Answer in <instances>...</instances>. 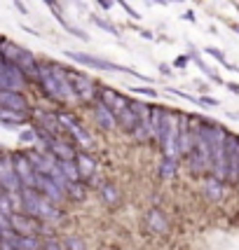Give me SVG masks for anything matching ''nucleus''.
Masks as SVG:
<instances>
[{
    "mask_svg": "<svg viewBox=\"0 0 239 250\" xmlns=\"http://www.w3.org/2000/svg\"><path fill=\"white\" fill-rule=\"evenodd\" d=\"M66 59L70 61H75L80 66L89 68V70H99V73H118V75H132V78H138L148 82V84H153V78H146V75H141L138 70H134L129 66H120L115 61H108L103 56H96V54H89V52H78V49H66L64 52Z\"/></svg>",
    "mask_w": 239,
    "mask_h": 250,
    "instance_id": "7ed1b4c3",
    "label": "nucleus"
},
{
    "mask_svg": "<svg viewBox=\"0 0 239 250\" xmlns=\"http://www.w3.org/2000/svg\"><path fill=\"white\" fill-rule=\"evenodd\" d=\"M26 122H31V115H19V112H10V110H2L0 108V124L5 129H19L24 126Z\"/></svg>",
    "mask_w": 239,
    "mask_h": 250,
    "instance_id": "5701e85b",
    "label": "nucleus"
},
{
    "mask_svg": "<svg viewBox=\"0 0 239 250\" xmlns=\"http://www.w3.org/2000/svg\"><path fill=\"white\" fill-rule=\"evenodd\" d=\"M113 2H118L120 7H122V10H124V12L129 14V16H132V19H136V21H138V19H141V14L136 12V10H134L132 5H129V2H127V0H113Z\"/></svg>",
    "mask_w": 239,
    "mask_h": 250,
    "instance_id": "f704fd0d",
    "label": "nucleus"
},
{
    "mask_svg": "<svg viewBox=\"0 0 239 250\" xmlns=\"http://www.w3.org/2000/svg\"><path fill=\"white\" fill-rule=\"evenodd\" d=\"M99 101L101 103H106L115 115H118L120 110H124V108L129 106V96H124V94H120L118 89H113V87H106V84H101L99 87Z\"/></svg>",
    "mask_w": 239,
    "mask_h": 250,
    "instance_id": "f3484780",
    "label": "nucleus"
},
{
    "mask_svg": "<svg viewBox=\"0 0 239 250\" xmlns=\"http://www.w3.org/2000/svg\"><path fill=\"white\" fill-rule=\"evenodd\" d=\"M99 197H101V201L106 203L108 208H113V206H118L120 201H122V192L118 189V185L113 183H101L99 185Z\"/></svg>",
    "mask_w": 239,
    "mask_h": 250,
    "instance_id": "412c9836",
    "label": "nucleus"
},
{
    "mask_svg": "<svg viewBox=\"0 0 239 250\" xmlns=\"http://www.w3.org/2000/svg\"><path fill=\"white\" fill-rule=\"evenodd\" d=\"M12 161H14V171L19 175V183L24 189H35V178H38V173L33 169V164H31V159H28L26 150H14L12 152Z\"/></svg>",
    "mask_w": 239,
    "mask_h": 250,
    "instance_id": "6e6552de",
    "label": "nucleus"
},
{
    "mask_svg": "<svg viewBox=\"0 0 239 250\" xmlns=\"http://www.w3.org/2000/svg\"><path fill=\"white\" fill-rule=\"evenodd\" d=\"M143 224H146L148 232L155 234V236H169V234H171V222H169L167 213L162 211V208H155V206L146 211Z\"/></svg>",
    "mask_w": 239,
    "mask_h": 250,
    "instance_id": "9b49d317",
    "label": "nucleus"
},
{
    "mask_svg": "<svg viewBox=\"0 0 239 250\" xmlns=\"http://www.w3.org/2000/svg\"><path fill=\"white\" fill-rule=\"evenodd\" d=\"M56 117H59V124H61L64 136H68L73 143L78 145V150H89L94 145L92 136L87 133L85 124L78 119L75 112H70V110H56Z\"/></svg>",
    "mask_w": 239,
    "mask_h": 250,
    "instance_id": "20e7f679",
    "label": "nucleus"
},
{
    "mask_svg": "<svg viewBox=\"0 0 239 250\" xmlns=\"http://www.w3.org/2000/svg\"><path fill=\"white\" fill-rule=\"evenodd\" d=\"M96 2H99V7H101V10H103V12H108V10H110V7H113V5H115V2H113V0H96Z\"/></svg>",
    "mask_w": 239,
    "mask_h": 250,
    "instance_id": "58836bf2",
    "label": "nucleus"
},
{
    "mask_svg": "<svg viewBox=\"0 0 239 250\" xmlns=\"http://www.w3.org/2000/svg\"><path fill=\"white\" fill-rule=\"evenodd\" d=\"M5 35H0V73H2V70H5V66H7V61H5V59H2V45H5Z\"/></svg>",
    "mask_w": 239,
    "mask_h": 250,
    "instance_id": "4c0bfd02",
    "label": "nucleus"
},
{
    "mask_svg": "<svg viewBox=\"0 0 239 250\" xmlns=\"http://www.w3.org/2000/svg\"><path fill=\"white\" fill-rule=\"evenodd\" d=\"M0 108L10 110V112H19V115H31V101L24 92H10V89H0Z\"/></svg>",
    "mask_w": 239,
    "mask_h": 250,
    "instance_id": "1a4fd4ad",
    "label": "nucleus"
},
{
    "mask_svg": "<svg viewBox=\"0 0 239 250\" xmlns=\"http://www.w3.org/2000/svg\"><path fill=\"white\" fill-rule=\"evenodd\" d=\"M35 192H40L47 201H52V203H56V206H64V203L68 201L64 187L54 183L50 175H42V173H38V178H35Z\"/></svg>",
    "mask_w": 239,
    "mask_h": 250,
    "instance_id": "9d476101",
    "label": "nucleus"
},
{
    "mask_svg": "<svg viewBox=\"0 0 239 250\" xmlns=\"http://www.w3.org/2000/svg\"><path fill=\"white\" fill-rule=\"evenodd\" d=\"M237 192H239V183H237Z\"/></svg>",
    "mask_w": 239,
    "mask_h": 250,
    "instance_id": "8fccbe9b",
    "label": "nucleus"
},
{
    "mask_svg": "<svg viewBox=\"0 0 239 250\" xmlns=\"http://www.w3.org/2000/svg\"><path fill=\"white\" fill-rule=\"evenodd\" d=\"M0 150H2V145H0Z\"/></svg>",
    "mask_w": 239,
    "mask_h": 250,
    "instance_id": "3c124183",
    "label": "nucleus"
},
{
    "mask_svg": "<svg viewBox=\"0 0 239 250\" xmlns=\"http://www.w3.org/2000/svg\"><path fill=\"white\" fill-rule=\"evenodd\" d=\"M106 250H120V248H106Z\"/></svg>",
    "mask_w": 239,
    "mask_h": 250,
    "instance_id": "de8ad7c7",
    "label": "nucleus"
},
{
    "mask_svg": "<svg viewBox=\"0 0 239 250\" xmlns=\"http://www.w3.org/2000/svg\"><path fill=\"white\" fill-rule=\"evenodd\" d=\"M56 164H59V171L64 173V178H66L68 183H78V180H82L75 159H70V161H56Z\"/></svg>",
    "mask_w": 239,
    "mask_h": 250,
    "instance_id": "a878e982",
    "label": "nucleus"
},
{
    "mask_svg": "<svg viewBox=\"0 0 239 250\" xmlns=\"http://www.w3.org/2000/svg\"><path fill=\"white\" fill-rule=\"evenodd\" d=\"M28 82L26 75L19 70V68L14 66V63H7L5 70L0 73V89H10V92H24L26 89Z\"/></svg>",
    "mask_w": 239,
    "mask_h": 250,
    "instance_id": "4468645a",
    "label": "nucleus"
},
{
    "mask_svg": "<svg viewBox=\"0 0 239 250\" xmlns=\"http://www.w3.org/2000/svg\"><path fill=\"white\" fill-rule=\"evenodd\" d=\"M211 117H202L199 115V129L195 136V143L192 150L188 152L183 161H186V169L192 178H204L209 175V166H211Z\"/></svg>",
    "mask_w": 239,
    "mask_h": 250,
    "instance_id": "f03ea898",
    "label": "nucleus"
},
{
    "mask_svg": "<svg viewBox=\"0 0 239 250\" xmlns=\"http://www.w3.org/2000/svg\"><path fill=\"white\" fill-rule=\"evenodd\" d=\"M92 115H94V122H96V126L101 129V131L106 133H113L118 131V122H115V112L106 106V103H101V101H96L92 103Z\"/></svg>",
    "mask_w": 239,
    "mask_h": 250,
    "instance_id": "dca6fc26",
    "label": "nucleus"
},
{
    "mask_svg": "<svg viewBox=\"0 0 239 250\" xmlns=\"http://www.w3.org/2000/svg\"><path fill=\"white\" fill-rule=\"evenodd\" d=\"M227 117H230V119H239V112H230Z\"/></svg>",
    "mask_w": 239,
    "mask_h": 250,
    "instance_id": "a18cd8bd",
    "label": "nucleus"
},
{
    "mask_svg": "<svg viewBox=\"0 0 239 250\" xmlns=\"http://www.w3.org/2000/svg\"><path fill=\"white\" fill-rule=\"evenodd\" d=\"M188 63H190V54H178V56L173 59L171 68H176V70H186Z\"/></svg>",
    "mask_w": 239,
    "mask_h": 250,
    "instance_id": "72a5a7b5",
    "label": "nucleus"
},
{
    "mask_svg": "<svg viewBox=\"0 0 239 250\" xmlns=\"http://www.w3.org/2000/svg\"><path fill=\"white\" fill-rule=\"evenodd\" d=\"M183 16H186L188 21H195V12H186V14H183Z\"/></svg>",
    "mask_w": 239,
    "mask_h": 250,
    "instance_id": "c03bdc74",
    "label": "nucleus"
},
{
    "mask_svg": "<svg viewBox=\"0 0 239 250\" xmlns=\"http://www.w3.org/2000/svg\"><path fill=\"white\" fill-rule=\"evenodd\" d=\"M61 28H64L66 33H70L73 38H78V40H89V35H87V33L82 31V28H78V26H70V24H68V21H66V19L61 21Z\"/></svg>",
    "mask_w": 239,
    "mask_h": 250,
    "instance_id": "7c9ffc66",
    "label": "nucleus"
},
{
    "mask_svg": "<svg viewBox=\"0 0 239 250\" xmlns=\"http://www.w3.org/2000/svg\"><path fill=\"white\" fill-rule=\"evenodd\" d=\"M199 106H204V108H218V106H221V101L209 98V96H199Z\"/></svg>",
    "mask_w": 239,
    "mask_h": 250,
    "instance_id": "c9c22d12",
    "label": "nucleus"
},
{
    "mask_svg": "<svg viewBox=\"0 0 239 250\" xmlns=\"http://www.w3.org/2000/svg\"><path fill=\"white\" fill-rule=\"evenodd\" d=\"M75 164H78V171H80V178L87 183V180H92L96 171H99V164H96V159L87 152V150H78V155H75Z\"/></svg>",
    "mask_w": 239,
    "mask_h": 250,
    "instance_id": "6ab92c4d",
    "label": "nucleus"
},
{
    "mask_svg": "<svg viewBox=\"0 0 239 250\" xmlns=\"http://www.w3.org/2000/svg\"><path fill=\"white\" fill-rule=\"evenodd\" d=\"M89 194V185L85 180H78V183H68L66 185V197L68 201H85Z\"/></svg>",
    "mask_w": 239,
    "mask_h": 250,
    "instance_id": "b1692460",
    "label": "nucleus"
},
{
    "mask_svg": "<svg viewBox=\"0 0 239 250\" xmlns=\"http://www.w3.org/2000/svg\"><path fill=\"white\" fill-rule=\"evenodd\" d=\"M31 122H33V124H38V126H42V129H47L52 136H64L61 124H59V117H56V110L33 108V110H31Z\"/></svg>",
    "mask_w": 239,
    "mask_h": 250,
    "instance_id": "2eb2a0df",
    "label": "nucleus"
},
{
    "mask_svg": "<svg viewBox=\"0 0 239 250\" xmlns=\"http://www.w3.org/2000/svg\"><path fill=\"white\" fill-rule=\"evenodd\" d=\"M138 33H141V35H143L146 40H155V35H153L150 31H143V28H138Z\"/></svg>",
    "mask_w": 239,
    "mask_h": 250,
    "instance_id": "37998d69",
    "label": "nucleus"
},
{
    "mask_svg": "<svg viewBox=\"0 0 239 250\" xmlns=\"http://www.w3.org/2000/svg\"><path fill=\"white\" fill-rule=\"evenodd\" d=\"M50 10H59V12H64V5H61V0H42Z\"/></svg>",
    "mask_w": 239,
    "mask_h": 250,
    "instance_id": "e433bc0d",
    "label": "nucleus"
},
{
    "mask_svg": "<svg viewBox=\"0 0 239 250\" xmlns=\"http://www.w3.org/2000/svg\"><path fill=\"white\" fill-rule=\"evenodd\" d=\"M26 155H28V159H31L35 173H42V175H50V178H52L54 173L59 171L56 159H54L50 152H45V150H40V147H31V150H26Z\"/></svg>",
    "mask_w": 239,
    "mask_h": 250,
    "instance_id": "ddd939ff",
    "label": "nucleus"
},
{
    "mask_svg": "<svg viewBox=\"0 0 239 250\" xmlns=\"http://www.w3.org/2000/svg\"><path fill=\"white\" fill-rule=\"evenodd\" d=\"M225 87H227V89H230L232 94H237V96H239V84H237V82H225Z\"/></svg>",
    "mask_w": 239,
    "mask_h": 250,
    "instance_id": "79ce46f5",
    "label": "nucleus"
},
{
    "mask_svg": "<svg viewBox=\"0 0 239 250\" xmlns=\"http://www.w3.org/2000/svg\"><path fill=\"white\" fill-rule=\"evenodd\" d=\"M68 78L73 82V87H75V94H78L80 103L82 106H92L99 101V87H101V82H96L94 78H89L87 73H82V70H75V68L68 66Z\"/></svg>",
    "mask_w": 239,
    "mask_h": 250,
    "instance_id": "39448f33",
    "label": "nucleus"
},
{
    "mask_svg": "<svg viewBox=\"0 0 239 250\" xmlns=\"http://www.w3.org/2000/svg\"><path fill=\"white\" fill-rule=\"evenodd\" d=\"M19 143H21V145H31V147H38V136H35V131H33V126L21 129V133H19Z\"/></svg>",
    "mask_w": 239,
    "mask_h": 250,
    "instance_id": "c756f323",
    "label": "nucleus"
},
{
    "mask_svg": "<svg viewBox=\"0 0 239 250\" xmlns=\"http://www.w3.org/2000/svg\"><path fill=\"white\" fill-rule=\"evenodd\" d=\"M239 183V133L227 131L225 136V185L237 189Z\"/></svg>",
    "mask_w": 239,
    "mask_h": 250,
    "instance_id": "423d86ee",
    "label": "nucleus"
},
{
    "mask_svg": "<svg viewBox=\"0 0 239 250\" xmlns=\"http://www.w3.org/2000/svg\"><path fill=\"white\" fill-rule=\"evenodd\" d=\"M0 187L7 194H19L24 189L19 183V175L14 171L12 152H7V150H0Z\"/></svg>",
    "mask_w": 239,
    "mask_h": 250,
    "instance_id": "0eeeda50",
    "label": "nucleus"
},
{
    "mask_svg": "<svg viewBox=\"0 0 239 250\" xmlns=\"http://www.w3.org/2000/svg\"><path fill=\"white\" fill-rule=\"evenodd\" d=\"M159 73L164 75V78H171V66H167V63H159Z\"/></svg>",
    "mask_w": 239,
    "mask_h": 250,
    "instance_id": "ea45409f",
    "label": "nucleus"
},
{
    "mask_svg": "<svg viewBox=\"0 0 239 250\" xmlns=\"http://www.w3.org/2000/svg\"><path fill=\"white\" fill-rule=\"evenodd\" d=\"M12 2H14V7H17V10H19L21 14H28V7L24 5V2H21V0H12Z\"/></svg>",
    "mask_w": 239,
    "mask_h": 250,
    "instance_id": "a19ab883",
    "label": "nucleus"
},
{
    "mask_svg": "<svg viewBox=\"0 0 239 250\" xmlns=\"http://www.w3.org/2000/svg\"><path fill=\"white\" fill-rule=\"evenodd\" d=\"M61 243H64V250H87V241L82 236H68Z\"/></svg>",
    "mask_w": 239,
    "mask_h": 250,
    "instance_id": "c85d7f7f",
    "label": "nucleus"
},
{
    "mask_svg": "<svg viewBox=\"0 0 239 250\" xmlns=\"http://www.w3.org/2000/svg\"><path fill=\"white\" fill-rule=\"evenodd\" d=\"M115 122H118V131L127 133L129 138H132V133L136 131V126H138V115H136V110L132 106H127L124 110H120L118 115H115Z\"/></svg>",
    "mask_w": 239,
    "mask_h": 250,
    "instance_id": "aec40b11",
    "label": "nucleus"
},
{
    "mask_svg": "<svg viewBox=\"0 0 239 250\" xmlns=\"http://www.w3.org/2000/svg\"><path fill=\"white\" fill-rule=\"evenodd\" d=\"M192 2H202V0H192Z\"/></svg>",
    "mask_w": 239,
    "mask_h": 250,
    "instance_id": "09e8293b",
    "label": "nucleus"
},
{
    "mask_svg": "<svg viewBox=\"0 0 239 250\" xmlns=\"http://www.w3.org/2000/svg\"><path fill=\"white\" fill-rule=\"evenodd\" d=\"M42 250H64V243H61L56 236L42 238Z\"/></svg>",
    "mask_w": 239,
    "mask_h": 250,
    "instance_id": "473e14b6",
    "label": "nucleus"
},
{
    "mask_svg": "<svg viewBox=\"0 0 239 250\" xmlns=\"http://www.w3.org/2000/svg\"><path fill=\"white\" fill-rule=\"evenodd\" d=\"M132 94H138V96H146V98H157V89L155 87H129Z\"/></svg>",
    "mask_w": 239,
    "mask_h": 250,
    "instance_id": "2f4dec72",
    "label": "nucleus"
},
{
    "mask_svg": "<svg viewBox=\"0 0 239 250\" xmlns=\"http://www.w3.org/2000/svg\"><path fill=\"white\" fill-rule=\"evenodd\" d=\"M45 152H50L56 161H70V159H75V155H78V145L73 143L68 136H56L45 147Z\"/></svg>",
    "mask_w": 239,
    "mask_h": 250,
    "instance_id": "f8f14e48",
    "label": "nucleus"
},
{
    "mask_svg": "<svg viewBox=\"0 0 239 250\" xmlns=\"http://www.w3.org/2000/svg\"><path fill=\"white\" fill-rule=\"evenodd\" d=\"M204 52L209 54V56H213V59H216V61H218V63H221L223 68L232 70V73H239V66H235V63H230V61H227L225 52H223V49H218V47H204Z\"/></svg>",
    "mask_w": 239,
    "mask_h": 250,
    "instance_id": "bb28decb",
    "label": "nucleus"
},
{
    "mask_svg": "<svg viewBox=\"0 0 239 250\" xmlns=\"http://www.w3.org/2000/svg\"><path fill=\"white\" fill-rule=\"evenodd\" d=\"M232 31H235V33H239V24H232Z\"/></svg>",
    "mask_w": 239,
    "mask_h": 250,
    "instance_id": "49530a36",
    "label": "nucleus"
},
{
    "mask_svg": "<svg viewBox=\"0 0 239 250\" xmlns=\"http://www.w3.org/2000/svg\"><path fill=\"white\" fill-rule=\"evenodd\" d=\"M230 189L223 180H218V178H213V175H204L202 178V194L209 199L211 203H221L223 199H225V192Z\"/></svg>",
    "mask_w": 239,
    "mask_h": 250,
    "instance_id": "a211bd4d",
    "label": "nucleus"
},
{
    "mask_svg": "<svg viewBox=\"0 0 239 250\" xmlns=\"http://www.w3.org/2000/svg\"><path fill=\"white\" fill-rule=\"evenodd\" d=\"M188 54H190V61H192V63H195V66H197L199 70H202V73L206 75V78H211L213 84H225V79H223V78H218V73H216L213 68L206 66V61H204V59L199 56V52L195 49V47H190V52H188Z\"/></svg>",
    "mask_w": 239,
    "mask_h": 250,
    "instance_id": "4be33fe9",
    "label": "nucleus"
},
{
    "mask_svg": "<svg viewBox=\"0 0 239 250\" xmlns=\"http://www.w3.org/2000/svg\"><path fill=\"white\" fill-rule=\"evenodd\" d=\"M89 19H92L96 26L101 28V31H106V33H110L113 38H122V31H120L113 21H108V19H103V16H96V14H89Z\"/></svg>",
    "mask_w": 239,
    "mask_h": 250,
    "instance_id": "cd10ccee",
    "label": "nucleus"
},
{
    "mask_svg": "<svg viewBox=\"0 0 239 250\" xmlns=\"http://www.w3.org/2000/svg\"><path fill=\"white\" fill-rule=\"evenodd\" d=\"M178 171V159H169V157H162L157 164V175L162 180H171L173 175Z\"/></svg>",
    "mask_w": 239,
    "mask_h": 250,
    "instance_id": "393cba45",
    "label": "nucleus"
},
{
    "mask_svg": "<svg viewBox=\"0 0 239 250\" xmlns=\"http://www.w3.org/2000/svg\"><path fill=\"white\" fill-rule=\"evenodd\" d=\"M35 87L54 106H75V103H80L75 87L68 78V66L59 63V61L40 59V73L38 79H35Z\"/></svg>",
    "mask_w": 239,
    "mask_h": 250,
    "instance_id": "f257e3e1",
    "label": "nucleus"
}]
</instances>
